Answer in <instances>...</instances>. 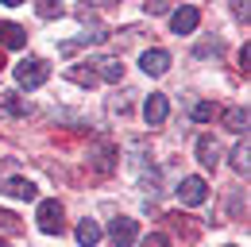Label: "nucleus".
Instances as JSON below:
<instances>
[{"instance_id":"23","label":"nucleus","mask_w":251,"mask_h":247,"mask_svg":"<svg viewBox=\"0 0 251 247\" xmlns=\"http://www.w3.org/2000/svg\"><path fill=\"white\" fill-rule=\"evenodd\" d=\"M193 54H197V58H205V54H220V43H201Z\"/></svg>"},{"instance_id":"4","label":"nucleus","mask_w":251,"mask_h":247,"mask_svg":"<svg viewBox=\"0 0 251 247\" xmlns=\"http://www.w3.org/2000/svg\"><path fill=\"white\" fill-rule=\"evenodd\" d=\"M170 116V100H166V93H151L147 100H143V120L147 127H162Z\"/></svg>"},{"instance_id":"11","label":"nucleus","mask_w":251,"mask_h":247,"mask_svg":"<svg viewBox=\"0 0 251 247\" xmlns=\"http://www.w3.org/2000/svg\"><path fill=\"white\" fill-rule=\"evenodd\" d=\"M197 162H201L205 170H217L220 147H217V139H213V135H201V139H197Z\"/></svg>"},{"instance_id":"2","label":"nucleus","mask_w":251,"mask_h":247,"mask_svg":"<svg viewBox=\"0 0 251 247\" xmlns=\"http://www.w3.org/2000/svg\"><path fill=\"white\" fill-rule=\"evenodd\" d=\"M39 232H47V236H62L66 232V220H62V205L58 201H39Z\"/></svg>"},{"instance_id":"28","label":"nucleus","mask_w":251,"mask_h":247,"mask_svg":"<svg viewBox=\"0 0 251 247\" xmlns=\"http://www.w3.org/2000/svg\"><path fill=\"white\" fill-rule=\"evenodd\" d=\"M228 247H232V244H228Z\"/></svg>"},{"instance_id":"5","label":"nucleus","mask_w":251,"mask_h":247,"mask_svg":"<svg viewBox=\"0 0 251 247\" xmlns=\"http://www.w3.org/2000/svg\"><path fill=\"white\" fill-rule=\"evenodd\" d=\"M205 197H209L205 178H182V182H178V201H182V205L197 209V205H205Z\"/></svg>"},{"instance_id":"24","label":"nucleus","mask_w":251,"mask_h":247,"mask_svg":"<svg viewBox=\"0 0 251 247\" xmlns=\"http://www.w3.org/2000/svg\"><path fill=\"white\" fill-rule=\"evenodd\" d=\"M147 12L158 16V12H166V0H147Z\"/></svg>"},{"instance_id":"14","label":"nucleus","mask_w":251,"mask_h":247,"mask_svg":"<svg viewBox=\"0 0 251 247\" xmlns=\"http://www.w3.org/2000/svg\"><path fill=\"white\" fill-rule=\"evenodd\" d=\"M224 127H228L232 135H240V131L248 135V108H244V104H236V108H228V112H224Z\"/></svg>"},{"instance_id":"15","label":"nucleus","mask_w":251,"mask_h":247,"mask_svg":"<svg viewBox=\"0 0 251 247\" xmlns=\"http://www.w3.org/2000/svg\"><path fill=\"white\" fill-rule=\"evenodd\" d=\"M93 66H97V74H100L104 81H112V85H120V81H124V66H120V62H116V58L93 62Z\"/></svg>"},{"instance_id":"9","label":"nucleus","mask_w":251,"mask_h":247,"mask_svg":"<svg viewBox=\"0 0 251 247\" xmlns=\"http://www.w3.org/2000/svg\"><path fill=\"white\" fill-rule=\"evenodd\" d=\"M66 77H70L74 85H81V89H93L97 81H100V74L93 70V62H77V66H70Z\"/></svg>"},{"instance_id":"21","label":"nucleus","mask_w":251,"mask_h":247,"mask_svg":"<svg viewBox=\"0 0 251 247\" xmlns=\"http://www.w3.org/2000/svg\"><path fill=\"white\" fill-rule=\"evenodd\" d=\"M139 247H170V240H166L162 232H151V236H143V240H139Z\"/></svg>"},{"instance_id":"22","label":"nucleus","mask_w":251,"mask_h":247,"mask_svg":"<svg viewBox=\"0 0 251 247\" xmlns=\"http://www.w3.org/2000/svg\"><path fill=\"white\" fill-rule=\"evenodd\" d=\"M232 12H236V20H244V24H248V0H232Z\"/></svg>"},{"instance_id":"3","label":"nucleus","mask_w":251,"mask_h":247,"mask_svg":"<svg viewBox=\"0 0 251 247\" xmlns=\"http://www.w3.org/2000/svg\"><path fill=\"white\" fill-rule=\"evenodd\" d=\"M108 240H112V247H131L139 240V224H135L131 216H116V220L108 224Z\"/></svg>"},{"instance_id":"10","label":"nucleus","mask_w":251,"mask_h":247,"mask_svg":"<svg viewBox=\"0 0 251 247\" xmlns=\"http://www.w3.org/2000/svg\"><path fill=\"white\" fill-rule=\"evenodd\" d=\"M4 193L16 197V201H35V197H39V185H35L31 178H8V182H4Z\"/></svg>"},{"instance_id":"19","label":"nucleus","mask_w":251,"mask_h":247,"mask_svg":"<svg viewBox=\"0 0 251 247\" xmlns=\"http://www.w3.org/2000/svg\"><path fill=\"white\" fill-rule=\"evenodd\" d=\"M189 116H193V120H213V116H217V104H209V100H197V104H193V108H189Z\"/></svg>"},{"instance_id":"18","label":"nucleus","mask_w":251,"mask_h":247,"mask_svg":"<svg viewBox=\"0 0 251 247\" xmlns=\"http://www.w3.org/2000/svg\"><path fill=\"white\" fill-rule=\"evenodd\" d=\"M232 166H236V174H244L248 178V135H244V143H236V151H232Z\"/></svg>"},{"instance_id":"13","label":"nucleus","mask_w":251,"mask_h":247,"mask_svg":"<svg viewBox=\"0 0 251 247\" xmlns=\"http://www.w3.org/2000/svg\"><path fill=\"white\" fill-rule=\"evenodd\" d=\"M116 154H120V151H116L112 143H100V147H93V154H89V158H93V166L100 170V174H108V170L116 166V162H112Z\"/></svg>"},{"instance_id":"17","label":"nucleus","mask_w":251,"mask_h":247,"mask_svg":"<svg viewBox=\"0 0 251 247\" xmlns=\"http://www.w3.org/2000/svg\"><path fill=\"white\" fill-rule=\"evenodd\" d=\"M0 104H4V112H12V116H27V112H31V104L20 100L16 93H0Z\"/></svg>"},{"instance_id":"6","label":"nucleus","mask_w":251,"mask_h":247,"mask_svg":"<svg viewBox=\"0 0 251 247\" xmlns=\"http://www.w3.org/2000/svg\"><path fill=\"white\" fill-rule=\"evenodd\" d=\"M197 24H201V12H197L193 4H182V8L170 12V31H174V35H193Z\"/></svg>"},{"instance_id":"26","label":"nucleus","mask_w":251,"mask_h":247,"mask_svg":"<svg viewBox=\"0 0 251 247\" xmlns=\"http://www.w3.org/2000/svg\"><path fill=\"white\" fill-rule=\"evenodd\" d=\"M0 4H8V8H20V4H27V0H0Z\"/></svg>"},{"instance_id":"7","label":"nucleus","mask_w":251,"mask_h":247,"mask_svg":"<svg viewBox=\"0 0 251 247\" xmlns=\"http://www.w3.org/2000/svg\"><path fill=\"white\" fill-rule=\"evenodd\" d=\"M139 70H143L147 77H162V74L170 70V54H166V50H158V47H151V50H143V54H139Z\"/></svg>"},{"instance_id":"27","label":"nucleus","mask_w":251,"mask_h":247,"mask_svg":"<svg viewBox=\"0 0 251 247\" xmlns=\"http://www.w3.org/2000/svg\"><path fill=\"white\" fill-rule=\"evenodd\" d=\"M0 247H8V244H4V240H0Z\"/></svg>"},{"instance_id":"12","label":"nucleus","mask_w":251,"mask_h":247,"mask_svg":"<svg viewBox=\"0 0 251 247\" xmlns=\"http://www.w3.org/2000/svg\"><path fill=\"white\" fill-rule=\"evenodd\" d=\"M104 39H108L104 31H93V35H77V39H66L62 47H58V54H66V58H70V54H77L81 47H97V43H104Z\"/></svg>"},{"instance_id":"8","label":"nucleus","mask_w":251,"mask_h":247,"mask_svg":"<svg viewBox=\"0 0 251 247\" xmlns=\"http://www.w3.org/2000/svg\"><path fill=\"white\" fill-rule=\"evenodd\" d=\"M0 47H8V50L27 47V31L20 27V24H12V20H0Z\"/></svg>"},{"instance_id":"16","label":"nucleus","mask_w":251,"mask_h":247,"mask_svg":"<svg viewBox=\"0 0 251 247\" xmlns=\"http://www.w3.org/2000/svg\"><path fill=\"white\" fill-rule=\"evenodd\" d=\"M97 240H100V224H97V220H81V224H77V244L93 247Z\"/></svg>"},{"instance_id":"20","label":"nucleus","mask_w":251,"mask_h":247,"mask_svg":"<svg viewBox=\"0 0 251 247\" xmlns=\"http://www.w3.org/2000/svg\"><path fill=\"white\" fill-rule=\"evenodd\" d=\"M35 12H39L43 20H54V16H62V4H58V0H39Z\"/></svg>"},{"instance_id":"25","label":"nucleus","mask_w":251,"mask_h":247,"mask_svg":"<svg viewBox=\"0 0 251 247\" xmlns=\"http://www.w3.org/2000/svg\"><path fill=\"white\" fill-rule=\"evenodd\" d=\"M89 4H97V8H112V4H120V0H89Z\"/></svg>"},{"instance_id":"1","label":"nucleus","mask_w":251,"mask_h":247,"mask_svg":"<svg viewBox=\"0 0 251 247\" xmlns=\"http://www.w3.org/2000/svg\"><path fill=\"white\" fill-rule=\"evenodd\" d=\"M47 77H50V66H47L43 58H24V62H16V85H20V89H39Z\"/></svg>"}]
</instances>
